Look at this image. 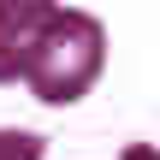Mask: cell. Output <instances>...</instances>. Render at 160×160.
I'll list each match as a JSON object with an SVG mask.
<instances>
[{
    "label": "cell",
    "mask_w": 160,
    "mask_h": 160,
    "mask_svg": "<svg viewBox=\"0 0 160 160\" xmlns=\"http://www.w3.org/2000/svg\"><path fill=\"white\" fill-rule=\"evenodd\" d=\"M101 65H107V30H101V18H89V12H53L48 24H42V36H36V53H30V95L36 101H48V107H71V101H83L89 95V83L101 77Z\"/></svg>",
    "instance_id": "6da1fadb"
},
{
    "label": "cell",
    "mask_w": 160,
    "mask_h": 160,
    "mask_svg": "<svg viewBox=\"0 0 160 160\" xmlns=\"http://www.w3.org/2000/svg\"><path fill=\"white\" fill-rule=\"evenodd\" d=\"M53 12L59 0H0V24H24V30H42Z\"/></svg>",
    "instance_id": "3957f363"
},
{
    "label": "cell",
    "mask_w": 160,
    "mask_h": 160,
    "mask_svg": "<svg viewBox=\"0 0 160 160\" xmlns=\"http://www.w3.org/2000/svg\"><path fill=\"white\" fill-rule=\"evenodd\" d=\"M36 36H42V30H24V24H0V83H18V77H30V53H36Z\"/></svg>",
    "instance_id": "7a4b0ae2"
},
{
    "label": "cell",
    "mask_w": 160,
    "mask_h": 160,
    "mask_svg": "<svg viewBox=\"0 0 160 160\" xmlns=\"http://www.w3.org/2000/svg\"><path fill=\"white\" fill-rule=\"evenodd\" d=\"M48 142L36 131H0V160H42Z\"/></svg>",
    "instance_id": "277c9868"
},
{
    "label": "cell",
    "mask_w": 160,
    "mask_h": 160,
    "mask_svg": "<svg viewBox=\"0 0 160 160\" xmlns=\"http://www.w3.org/2000/svg\"><path fill=\"white\" fill-rule=\"evenodd\" d=\"M119 160H160V154H154V148H148V142H131V148H125V154H119Z\"/></svg>",
    "instance_id": "5b68a950"
}]
</instances>
